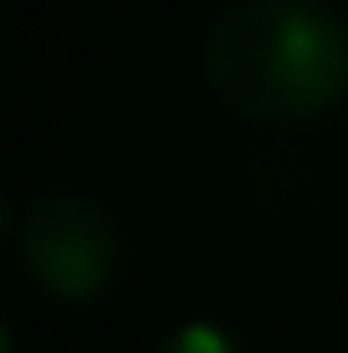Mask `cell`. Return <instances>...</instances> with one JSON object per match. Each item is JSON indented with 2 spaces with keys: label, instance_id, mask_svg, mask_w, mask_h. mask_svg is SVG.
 <instances>
[{
  "label": "cell",
  "instance_id": "obj_1",
  "mask_svg": "<svg viewBox=\"0 0 348 353\" xmlns=\"http://www.w3.org/2000/svg\"><path fill=\"white\" fill-rule=\"evenodd\" d=\"M205 77L246 123H307L348 92V21L328 0H236L210 26Z\"/></svg>",
  "mask_w": 348,
  "mask_h": 353
},
{
  "label": "cell",
  "instance_id": "obj_2",
  "mask_svg": "<svg viewBox=\"0 0 348 353\" xmlns=\"http://www.w3.org/2000/svg\"><path fill=\"white\" fill-rule=\"evenodd\" d=\"M21 266L46 297L92 302L118 276V236L113 221L92 200L52 190L21 221Z\"/></svg>",
  "mask_w": 348,
  "mask_h": 353
},
{
  "label": "cell",
  "instance_id": "obj_3",
  "mask_svg": "<svg viewBox=\"0 0 348 353\" xmlns=\"http://www.w3.org/2000/svg\"><path fill=\"white\" fill-rule=\"evenodd\" d=\"M154 353H246V348L236 343V333H225L221 323H185Z\"/></svg>",
  "mask_w": 348,
  "mask_h": 353
},
{
  "label": "cell",
  "instance_id": "obj_4",
  "mask_svg": "<svg viewBox=\"0 0 348 353\" xmlns=\"http://www.w3.org/2000/svg\"><path fill=\"white\" fill-rule=\"evenodd\" d=\"M0 353H16V338H10V327H6V318H0Z\"/></svg>",
  "mask_w": 348,
  "mask_h": 353
},
{
  "label": "cell",
  "instance_id": "obj_5",
  "mask_svg": "<svg viewBox=\"0 0 348 353\" xmlns=\"http://www.w3.org/2000/svg\"><path fill=\"white\" fill-rule=\"evenodd\" d=\"M6 230H10V205H6V194H0V241H6Z\"/></svg>",
  "mask_w": 348,
  "mask_h": 353
}]
</instances>
